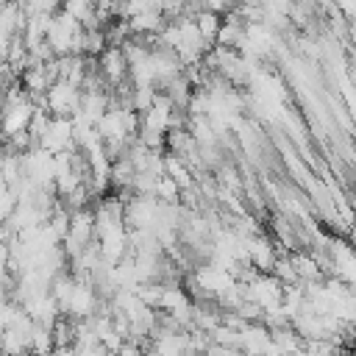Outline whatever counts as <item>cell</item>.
Listing matches in <instances>:
<instances>
[{
  "label": "cell",
  "mask_w": 356,
  "mask_h": 356,
  "mask_svg": "<svg viewBox=\"0 0 356 356\" xmlns=\"http://www.w3.org/2000/svg\"><path fill=\"white\" fill-rule=\"evenodd\" d=\"M42 106L53 114V117H75L78 108H81V89L67 83V81H56L47 92H44V100Z\"/></svg>",
  "instance_id": "6da1fadb"
},
{
  "label": "cell",
  "mask_w": 356,
  "mask_h": 356,
  "mask_svg": "<svg viewBox=\"0 0 356 356\" xmlns=\"http://www.w3.org/2000/svg\"><path fill=\"white\" fill-rule=\"evenodd\" d=\"M97 72L106 78V83H108L111 89L120 86L122 81H128V58H125L122 47L108 44V47L97 56Z\"/></svg>",
  "instance_id": "7a4b0ae2"
},
{
  "label": "cell",
  "mask_w": 356,
  "mask_h": 356,
  "mask_svg": "<svg viewBox=\"0 0 356 356\" xmlns=\"http://www.w3.org/2000/svg\"><path fill=\"white\" fill-rule=\"evenodd\" d=\"M331 356H350V353H348V350H345V348H337V350H334V353H331Z\"/></svg>",
  "instance_id": "277c9868"
},
{
  "label": "cell",
  "mask_w": 356,
  "mask_h": 356,
  "mask_svg": "<svg viewBox=\"0 0 356 356\" xmlns=\"http://www.w3.org/2000/svg\"><path fill=\"white\" fill-rule=\"evenodd\" d=\"M145 350H147V348H142V345H136V342H128V339H125V342L114 350V356H145Z\"/></svg>",
  "instance_id": "3957f363"
}]
</instances>
